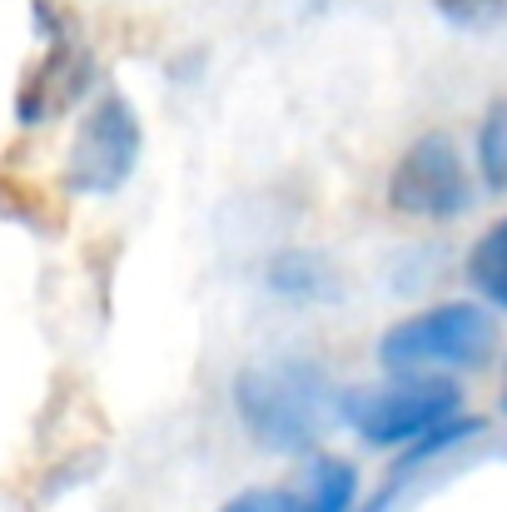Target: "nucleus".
Returning <instances> with one entry per match:
<instances>
[{
  "instance_id": "nucleus-1",
  "label": "nucleus",
  "mask_w": 507,
  "mask_h": 512,
  "mask_svg": "<svg viewBox=\"0 0 507 512\" xmlns=\"http://www.w3.org/2000/svg\"><path fill=\"white\" fill-rule=\"evenodd\" d=\"M234 403H239L244 428L259 443H269L279 453H299L319 438V428L334 408V393H329L324 373L309 363H264V368L239 373Z\"/></svg>"
},
{
  "instance_id": "nucleus-2",
  "label": "nucleus",
  "mask_w": 507,
  "mask_h": 512,
  "mask_svg": "<svg viewBox=\"0 0 507 512\" xmlns=\"http://www.w3.org/2000/svg\"><path fill=\"white\" fill-rule=\"evenodd\" d=\"M30 10H35V30H40L45 50L20 75V90H15V120L25 130L60 120L95 80V60H90V45H85L75 15L55 0H35Z\"/></svg>"
},
{
  "instance_id": "nucleus-3",
  "label": "nucleus",
  "mask_w": 507,
  "mask_h": 512,
  "mask_svg": "<svg viewBox=\"0 0 507 512\" xmlns=\"http://www.w3.org/2000/svg\"><path fill=\"white\" fill-rule=\"evenodd\" d=\"M338 408H343V423L363 443L398 448L453 423L463 408V388L453 378H398L383 388H353Z\"/></svg>"
},
{
  "instance_id": "nucleus-4",
  "label": "nucleus",
  "mask_w": 507,
  "mask_h": 512,
  "mask_svg": "<svg viewBox=\"0 0 507 512\" xmlns=\"http://www.w3.org/2000/svg\"><path fill=\"white\" fill-rule=\"evenodd\" d=\"M493 343H498V329L478 304H438V309H423V314L393 324L378 339V363L393 373L478 368V363H488Z\"/></svg>"
},
{
  "instance_id": "nucleus-5",
  "label": "nucleus",
  "mask_w": 507,
  "mask_h": 512,
  "mask_svg": "<svg viewBox=\"0 0 507 512\" xmlns=\"http://www.w3.org/2000/svg\"><path fill=\"white\" fill-rule=\"evenodd\" d=\"M140 115L120 90H105L90 115L75 130V145L65 155V184L75 194H115L130 184V174L140 165Z\"/></svg>"
},
{
  "instance_id": "nucleus-6",
  "label": "nucleus",
  "mask_w": 507,
  "mask_h": 512,
  "mask_svg": "<svg viewBox=\"0 0 507 512\" xmlns=\"http://www.w3.org/2000/svg\"><path fill=\"white\" fill-rule=\"evenodd\" d=\"M388 204L413 219H458L473 204L468 165L443 130L403 150V160L393 165V179H388Z\"/></svg>"
},
{
  "instance_id": "nucleus-7",
  "label": "nucleus",
  "mask_w": 507,
  "mask_h": 512,
  "mask_svg": "<svg viewBox=\"0 0 507 512\" xmlns=\"http://www.w3.org/2000/svg\"><path fill=\"white\" fill-rule=\"evenodd\" d=\"M269 284L284 299H334L338 274L334 264L314 249H279L269 259Z\"/></svg>"
},
{
  "instance_id": "nucleus-8",
  "label": "nucleus",
  "mask_w": 507,
  "mask_h": 512,
  "mask_svg": "<svg viewBox=\"0 0 507 512\" xmlns=\"http://www.w3.org/2000/svg\"><path fill=\"white\" fill-rule=\"evenodd\" d=\"M353 493H358V473L343 458H319L309 488L299 498L289 493V512H348Z\"/></svg>"
},
{
  "instance_id": "nucleus-9",
  "label": "nucleus",
  "mask_w": 507,
  "mask_h": 512,
  "mask_svg": "<svg viewBox=\"0 0 507 512\" xmlns=\"http://www.w3.org/2000/svg\"><path fill=\"white\" fill-rule=\"evenodd\" d=\"M468 279H473V289H478L488 304H498L507 314V219H498V224L473 244V254H468Z\"/></svg>"
},
{
  "instance_id": "nucleus-10",
  "label": "nucleus",
  "mask_w": 507,
  "mask_h": 512,
  "mask_svg": "<svg viewBox=\"0 0 507 512\" xmlns=\"http://www.w3.org/2000/svg\"><path fill=\"white\" fill-rule=\"evenodd\" d=\"M478 170H483L493 194H507V100H498V105L483 115V130H478Z\"/></svg>"
},
{
  "instance_id": "nucleus-11",
  "label": "nucleus",
  "mask_w": 507,
  "mask_h": 512,
  "mask_svg": "<svg viewBox=\"0 0 507 512\" xmlns=\"http://www.w3.org/2000/svg\"><path fill=\"white\" fill-rule=\"evenodd\" d=\"M45 209H55L40 189L30 194L15 174H0V214H10V219H20V224H30V229H40V234H55L60 229V219H50Z\"/></svg>"
},
{
  "instance_id": "nucleus-12",
  "label": "nucleus",
  "mask_w": 507,
  "mask_h": 512,
  "mask_svg": "<svg viewBox=\"0 0 507 512\" xmlns=\"http://www.w3.org/2000/svg\"><path fill=\"white\" fill-rule=\"evenodd\" d=\"M443 20L463 25V30H493L507 20V0H433Z\"/></svg>"
},
{
  "instance_id": "nucleus-13",
  "label": "nucleus",
  "mask_w": 507,
  "mask_h": 512,
  "mask_svg": "<svg viewBox=\"0 0 507 512\" xmlns=\"http://www.w3.org/2000/svg\"><path fill=\"white\" fill-rule=\"evenodd\" d=\"M219 512H289V493H239Z\"/></svg>"
}]
</instances>
